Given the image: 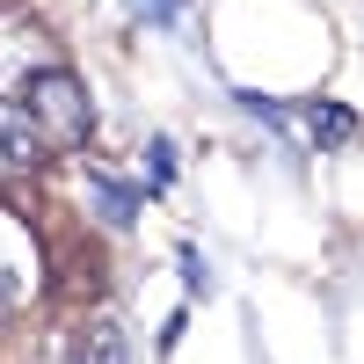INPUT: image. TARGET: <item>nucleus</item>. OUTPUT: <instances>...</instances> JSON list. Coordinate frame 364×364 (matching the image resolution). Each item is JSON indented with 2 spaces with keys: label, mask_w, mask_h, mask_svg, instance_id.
Masks as SVG:
<instances>
[{
  "label": "nucleus",
  "mask_w": 364,
  "mask_h": 364,
  "mask_svg": "<svg viewBox=\"0 0 364 364\" xmlns=\"http://www.w3.org/2000/svg\"><path fill=\"white\" fill-rule=\"evenodd\" d=\"M0 154H8L15 168H37L44 154H51V139H44V124L29 117L22 102H0Z\"/></svg>",
  "instance_id": "nucleus-4"
},
{
  "label": "nucleus",
  "mask_w": 364,
  "mask_h": 364,
  "mask_svg": "<svg viewBox=\"0 0 364 364\" xmlns=\"http://www.w3.org/2000/svg\"><path fill=\"white\" fill-rule=\"evenodd\" d=\"M37 284V248H29V240L0 219V321H8L15 306H22V291Z\"/></svg>",
  "instance_id": "nucleus-3"
},
{
  "label": "nucleus",
  "mask_w": 364,
  "mask_h": 364,
  "mask_svg": "<svg viewBox=\"0 0 364 364\" xmlns=\"http://www.w3.org/2000/svg\"><path fill=\"white\" fill-rule=\"evenodd\" d=\"M87 204H95V219L109 226V233H124V226H139V204H146V190H132V182H117V175H87Z\"/></svg>",
  "instance_id": "nucleus-5"
},
{
  "label": "nucleus",
  "mask_w": 364,
  "mask_h": 364,
  "mask_svg": "<svg viewBox=\"0 0 364 364\" xmlns=\"http://www.w3.org/2000/svg\"><path fill=\"white\" fill-rule=\"evenodd\" d=\"M291 117L306 124V146H321V154H336V146L357 139V109H343V102H299Z\"/></svg>",
  "instance_id": "nucleus-6"
},
{
  "label": "nucleus",
  "mask_w": 364,
  "mask_h": 364,
  "mask_svg": "<svg viewBox=\"0 0 364 364\" xmlns=\"http://www.w3.org/2000/svg\"><path fill=\"white\" fill-rule=\"evenodd\" d=\"M51 66H58V51H51L44 29L29 15H0V102H22L29 80L51 73Z\"/></svg>",
  "instance_id": "nucleus-2"
},
{
  "label": "nucleus",
  "mask_w": 364,
  "mask_h": 364,
  "mask_svg": "<svg viewBox=\"0 0 364 364\" xmlns=\"http://www.w3.org/2000/svg\"><path fill=\"white\" fill-rule=\"evenodd\" d=\"M22 109L44 124L51 154H66V146H87V132H95V102H87V87H80L66 66H51V73H37V80H29Z\"/></svg>",
  "instance_id": "nucleus-1"
},
{
  "label": "nucleus",
  "mask_w": 364,
  "mask_h": 364,
  "mask_svg": "<svg viewBox=\"0 0 364 364\" xmlns=\"http://www.w3.org/2000/svg\"><path fill=\"white\" fill-rule=\"evenodd\" d=\"M175 262H182V284H190V291H211V269H204V255H197V248H182Z\"/></svg>",
  "instance_id": "nucleus-8"
},
{
  "label": "nucleus",
  "mask_w": 364,
  "mask_h": 364,
  "mask_svg": "<svg viewBox=\"0 0 364 364\" xmlns=\"http://www.w3.org/2000/svg\"><path fill=\"white\" fill-rule=\"evenodd\" d=\"M168 182H175V146L154 139V190H168Z\"/></svg>",
  "instance_id": "nucleus-9"
},
{
  "label": "nucleus",
  "mask_w": 364,
  "mask_h": 364,
  "mask_svg": "<svg viewBox=\"0 0 364 364\" xmlns=\"http://www.w3.org/2000/svg\"><path fill=\"white\" fill-rule=\"evenodd\" d=\"M80 364H124V328H117L109 314H87V328H80Z\"/></svg>",
  "instance_id": "nucleus-7"
},
{
  "label": "nucleus",
  "mask_w": 364,
  "mask_h": 364,
  "mask_svg": "<svg viewBox=\"0 0 364 364\" xmlns=\"http://www.w3.org/2000/svg\"><path fill=\"white\" fill-rule=\"evenodd\" d=\"M132 8H139L146 22H175V15H182V0H132Z\"/></svg>",
  "instance_id": "nucleus-10"
}]
</instances>
